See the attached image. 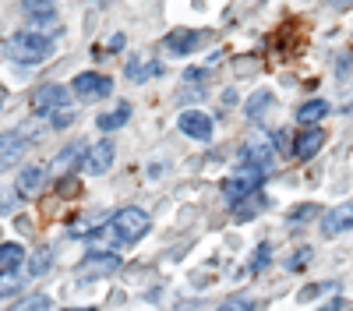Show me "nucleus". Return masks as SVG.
Returning <instances> with one entry per match:
<instances>
[{
	"label": "nucleus",
	"mask_w": 353,
	"mask_h": 311,
	"mask_svg": "<svg viewBox=\"0 0 353 311\" xmlns=\"http://www.w3.org/2000/svg\"><path fill=\"white\" fill-rule=\"evenodd\" d=\"M149 226H152V216H149V212L138 209V205H128V209H121V212H117V216L110 219L106 237H110V244L124 248V244L141 241L145 234H149Z\"/></svg>",
	"instance_id": "nucleus-1"
},
{
	"label": "nucleus",
	"mask_w": 353,
	"mask_h": 311,
	"mask_svg": "<svg viewBox=\"0 0 353 311\" xmlns=\"http://www.w3.org/2000/svg\"><path fill=\"white\" fill-rule=\"evenodd\" d=\"M8 53H11V61H18V64H39V61H46V57L53 53V43L43 32H14L8 39Z\"/></svg>",
	"instance_id": "nucleus-2"
},
{
	"label": "nucleus",
	"mask_w": 353,
	"mask_h": 311,
	"mask_svg": "<svg viewBox=\"0 0 353 311\" xmlns=\"http://www.w3.org/2000/svg\"><path fill=\"white\" fill-rule=\"evenodd\" d=\"M71 89H74V96H81V99H106V96L113 92V81H110L106 74H99V71H81V74L71 81Z\"/></svg>",
	"instance_id": "nucleus-3"
},
{
	"label": "nucleus",
	"mask_w": 353,
	"mask_h": 311,
	"mask_svg": "<svg viewBox=\"0 0 353 311\" xmlns=\"http://www.w3.org/2000/svg\"><path fill=\"white\" fill-rule=\"evenodd\" d=\"M176 128H181L188 138H194V141H212V134H216L212 117L201 113V110H184L181 117H176Z\"/></svg>",
	"instance_id": "nucleus-4"
},
{
	"label": "nucleus",
	"mask_w": 353,
	"mask_h": 311,
	"mask_svg": "<svg viewBox=\"0 0 353 311\" xmlns=\"http://www.w3.org/2000/svg\"><path fill=\"white\" fill-rule=\"evenodd\" d=\"M61 106H71V103H68V89H64V85H43V89L32 96V110H36V113H43V117L57 113Z\"/></svg>",
	"instance_id": "nucleus-5"
},
{
	"label": "nucleus",
	"mask_w": 353,
	"mask_h": 311,
	"mask_svg": "<svg viewBox=\"0 0 353 311\" xmlns=\"http://www.w3.org/2000/svg\"><path fill=\"white\" fill-rule=\"evenodd\" d=\"M117 269H121V259L117 254H88V259L78 265V276L81 279H96V276H113Z\"/></svg>",
	"instance_id": "nucleus-6"
},
{
	"label": "nucleus",
	"mask_w": 353,
	"mask_h": 311,
	"mask_svg": "<svg viewBox=\"0 0 353 311\" xmlns=\"http://www.w3.org/2000/svg\"><path fill=\"white\" fill-rule=\"evenodd\" d=\"M201 32H198V28H173V32L163 39V46H166V53H176V57H181V53H194L198 46H201Z\"/></svg>",
	"instance_id": "nucleus-7"
},
{
	"label": "nucleus",
	"mask_w": 353,
	"mask_h": 311,
	"mask_svg": "<svg viewBox=\"0 0 353 311\" xmlns=\"http://www.w3.org/2000/svg\"><path fill=\"white\" fill-rule=\"evenodd\" d=\"M258 181H261V174H258V170H241L237 177H230V181L223 184V194L230 198V202H241L244 194L258 191Z\"/></svg>",
	"instance_id": "nucleus-8"
},
{
	"label": "nucleus",
	"mask_w": 353,
	"mask_h": 311,
	"mask_svg": "<svg viewBox=\"0 0 353 311\" xmlns=\"http://www.w3.org/2000/svg\"><path fill=\"white\" fill-rule=\"evenodd\" d=\"M321 146H325V128H304V131H297V141H293V156L311 159V156H318Z\"/></svg>",
	"instance_id": "nucleus-9"
},
{
	"label": "nucleus",
	"mask_w": 353,
	"mask_h": 311,
	"mask_svg": "<svg viewBox=\"0 0 353 311\" xmlns=\"http://www.w3.org/2000/svg\"><path fill=\"white\" fill-rule=\"evenodd\" d=\"M350 226H353V202L336 205L332 212L321 216V234H325V237H339L343 230H350Z\"/></svg>",
	"instance_id": "nucleus-10"
},
{
	"label": "nucleus",
	"mask_w": 353,
	"mask_h": 311,
	"mask_svg": "<svg viewBox=\"0 0 353 311\" xmlns=\"http://www.w3.org/2000/svg\"><path fill=\"white\" fill-rule=\"evenodd\" d=\"M21 152H25V138H21V134H14V131L0 134V174H4V170H11V166L21 159Z\"/></svg>",
	"instance_id": "nucleus-11"
},
{
	"label": "nucleus",
	"mask_w": 353,
	"mask_h": 311,
	"mask_svg": "<svg viewBox=\"0 0 353 311\" xmlns=\"http://www.w3.org/2000/svg\"><path fill=\"white\" fill-rule=\"evenodd\" d=\"M113 166V141H99V146H92L88 149V156H85V170L88 174H106V170Z\"/></svg>",
	"instance_id": "nucleus-12"
},
{
	"label": "nucleus",
	"mask_w": 353,
	"mask_h": 311,
	"mask_svg": "<svg viewBox=\"0 0 353 311\" xmlns=\"http://www.w3.org/2000/svg\"><path fill=\"white\" fill-rule=\"evenodd\" d=\"M21 11H25V18H32L36 25H46V28L57 25V8H53V0H21Z\"/></svg>",
	"instance_id": "nucleus-13"
},
{
	"label": "nucleus",
	"mask_w": 353,
	"mask_h": 311,
	"mask_svg": "<svg viewBox=\"0 0 353 311\" xmlns=\"http://www.w3.org/2000/svg\"><path fill=\"white\" fill-rule=\"evenodd\" d=\"M265 205H269V198H265L261 191H251V194L241 198V202H233V219L248 223V219H254L258 212H265Z\"/></svg>",
	"instance_id": "nucleus-14"
},
{
	"label": "nucleus",
	"mask_w": 353,
	"mask_h": 311,
	"mask_svg": "<svg viewBox=\"0 0 353 311\" xmlns=\"http://www.w3.org/2000/svg\"><path fill=\"white\" fill-rule=\"evenodd\" d=\"M81 152H85V146H81V141H71L68 149H61V156H57L53 170H57V174H64V177H68V170H74L78 163H85V159H81Z\"/></svg>",
	"instance_id": "nucleus-15"
},
{
	"label": "nucleus",
	"mask_w": 353,
	"mask_h": 311,
	"mask_svg": "<svg viewBox=\"0 0 353 311\" xmlns=\"http://www.w3.org/2000/svg\"><path fill=\"white\" fill-rule=\"evenodd\" d=\"M163 74V64L159 61H128V78L131 81H149V78H159Z\"/></svg>",
	"instance_id": "nucleus-16"
},
{
	"label": "nucleus",
	"mask_w": 353,
	"mask_h": 311,
	"mask_svg": "<svg viewBox=\"0 0 353 311\" xmlns=\"http://www.w3.org/2000/svg\"><path fill=\"white\" fill-rule=\"evenodd\" d=\"M43 166H28L25 174H21V181H18V194H25V198H32V194H39V188H43Z\"/></svg>",
	"instance_id": "nucleus-17"
},
{
	"label": "nucleus",
	"mask_w": 353,
	"mask_h": 311,
	"mask_svg": "<svg viewBox=\"0 0 353 311\" xmlns=\"http://www.w3.org/2000/svg\"><path fill=\"white\" fill-rule=\"evenodd\" d=\"M329 113V103L325 99H307V103H301L297 106V121L301 124H314V121H321Z\"/></svg>",
	"instance_id": "nucleus-18"
},
{
	"label": "nucleus",
	"mask_w": 353,
	"mask_h": 311,
	"mask_svg": "<svg viewBox=\"0 0 353 311\" xmlns=\"http://www.w3.org/2000/svg\"><path fill=\"white\" fill-rule=\"evenodd\" d=\"M128 117H131V106L121 103L113 113H103V117L96 121V128H99V131H117V128H124V124H128Z\"/></svg>",
	"instance_id": "nucleus-19"
},
{
	"label": "nucleus",
	"mask_w": 353,
	"mask_h": 311,
	"mask_svg": "<svg viewBox=\"0 0 353 311\" xmlns=\"http://www.w3.org/2000/svg\"><path fill=\"white\" fill-rule=\"evenodd\" d=\"M21 259H25L21 244H0V269H18Z\"/></svg>",
	"instance_id": "nucleus-20"
},
{
	"label": "nucleus",
	"mask_w": 353,
	"mask_h": 311,
	"mask_svg": "<svg viewBox=\"0 0 353 311\" xmlns=\"http://www.w3.org/2000/svg\"><path fill=\"white\" fill-rule=\"evenodd\" d=\"M21 290V276L14 269H0V297H14Z\"/></svg>",
	"instance_id": "nucleus-21"
},
{
	"label": "nucleus",
	"mask_w": 353,
	"mask_h": 311,
	"mask_svg": "<svg viewBox=\"0 0 353 311\" xmlns=\"http://www.w3.org/2000/svg\"><path fill=\"white\" fill-rule=\"evenodd\" d=\"M265 106H272V92H265V89H261V92L251 96V103L244 106V113L254 121V117H261V110H265Z\"/></svg>",
	"instance_id": "nucleus-22"
},
{
	"label": "nucleus",
	"mask_w": 353,
	"mask_h": 311,
	"mask_svg": "<svg viewBox=\"0 0 353 311\" xmlns=\"http://www.w3.org/2000/svg\"><path fill=\"white\" fill-rule=\"evenodd\" d=\"M11 311H50V297H46V294H32V297L18 301Z\"/></svg>",
	"instance_id": "nucleus-23"
},
{
	"label": "nucleus",
	"mask_w": 353,
	"mask_h": 311,
	"mask_svg": "<svg viewBox=\"0 0 353 311\" xmlns=\"http://www.w3.org/2000/svg\"><path fill=\"white\" fill-rule=\"evenodd\" d=\"M68 124H74V110L71 106H61L57 113H50V128H68Z\"/></svg>",
	"instance_id": "nucleus-24"
},
{
	"label": "nucleus",
	"mask_w": 353,
	"mask_h": 311,
	"mask_svg": "<svg viewBox=\"0 0 353 311\" xmlns=\"http://www.w3.org/2000/svg\"><path fill=\"white\" fill-rule=\"evenodd\" d=\"M269 262H272V248H269V244H261V248L254 251V259H251V272H261Z\"/></svg>",
	"instance_id": "nucleus-25"
},
{
	"label": "nucleus",
	"mask_w": 353,
	"mask_h": 311,
	"mask_svg": "<svg viewBox=\"0 0 353 311\" xmlns=\"http://www.w3.org/2000/svg\"><path fill=\"white\" fill-rule=\"evenodd\" d=\"M216 311H254V304H251V297H230Z\"/></svg>",
	"instance_id": "nucleus-26"
},
{
	"label": "nucleus",
	"mask_w": 353,
	"mask_h": 311,
	"mask_svg": "<svg viewBox=\"0 0 353 311\" xmlns=\"http://www.w3.org/2000/svg\"><path fill=\"white\" fill-rule=\"evenodd\" d=\"M32 276H43V272H50V251H36L32 254V269H28Z\"/></svg>",
	"instance_id": "nucleus-27"
},
{
	"label": "nucleus",
	"mask_w": 353,
	"mask_h": 311,
	"mask_svg": "<svg viewBox=\"0 0 353 311\" xmlns=\"http://www.w3.org/2000/svg\"><path fill=\"white\" fill-rule=\"evenodd\" d=\"M307 259H311V251L304 248V251H297V254H290V259H286V269H290V272H301V269L307 265Z\"/></svg>",
	"instance_id": "nucleus-28"
},
{
	"label": "nucleus",
	"mask_w": 353,
	"mask_h": 311,
	"mask_svg": "<svg viewBox=\"0 0 353 311\" xmlns=\"http://www.w3.org/2000/svg\"><path fill=\"white\" fill-rule=\"evenodd\" d=\"M314 212H318V205H311V202H307V205H297V209L290 212V223H307Z\"/></svg>",
	"instance_id": "nucleus-29"
},
{
	"label": "nucleus",
	"mask_w": 353,
	"mask_h": 311,
	"mask_svg": "<svg viewBox=\"0 0 353 311\" xmlns=\"http://www.w3.org/2000/svg\"><path fill=\"white\" fill-rule=\"evenodd\" d=\"M61 194H78V181L74 177H61Z\"/></svg>",
	"instance_id": "nucleus-30"
},
{
	"label": "nucleus",
	"mask_w": 353,
	"mask_h": 311,
	"mask_svg": "<svg viewBox=\"0 0 353 311\" xmlns=\"http://www.w3.org/2000/svg\"><path fill=\"white\" fill-rule=\"evenodd\" d=\"M339 304H343V301H339V297H332V301H329L325 308H321V311H339Z\"/></svg>",
	"instance_id": "nucleus-31"
},
{
	"label": "nucleus",
	"mask_w": 353,
	"mask_h": 311,
	"mask_svg": "<svg viewBox=\"0 0 353 311\" xmlns=\"http://www.w3.org/2000/svg\"><path fill=\"white\" fill-rule=\"evenodd\" d=\"M332 4H336V8H346V4H350V0H332Z\"/></svg>",
	"instance_id": "nucleus-32"
},
{
	"label": "nucleus",
	"mask_w": 353,
	"mask_h": 311,
	"mask_svg": "<svg viewBox=\"0 0 353 311\" xmlns=\"http://www.w3.org/2000/svg\"><path fill=\"white\" fill-rule=\"evenodd\" d=\"M68 311H96V308H68Z\"/></svg>",
	"instance_id": "nucleus-33"
},
{
	"label": "nucleus",
	"mask_w": 353,
	"mask_h": 311,
	"mask_svg": "<svg viewBox=\"0 0 353 311\" xmlns=\"http://www.w3.org/2000/svg\"><path fill=\"white\" fill-rule=\"evenodd\" d=\"M0 106H4V89H0Z\"/></svg>",
	"instance_id": "nucleus-34"
}]
</instances>
